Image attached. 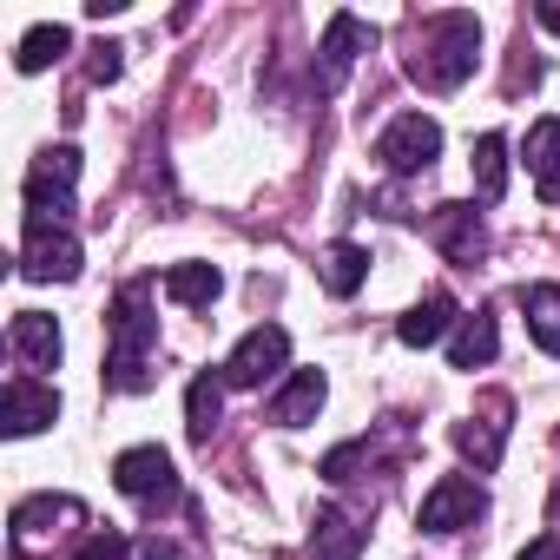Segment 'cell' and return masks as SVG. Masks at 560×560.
Listing matches in <instances>:
<instances>
[{"instance_id": "1", "label": "cell", "mask_w": 560, "mask_h": 560, "mask_svg": "<svg viewBox=\"0 0 560 560\" xmlns=\"http://www.w3.org/2000/svg\"><path fill=\"white\" fill-rule=\"evenodd\" d=\"M159 376V317L145 304V284H126L106 311V389L139 396Z\"/></svg>"}, {"instance_id": "2", "label": "cell", "mask_w": 560, "mask_h": 560, "mask_svg": "<svg viewBox=\"0 0 560 560\" xmlns=\"http://www.w3.org/2000/svg\"><path fill=\"white\" fill-rule=\"evenodd\" d=\"M481 60V21L475 14H429L416 27V54H409V80L429 93H455Z\"/></svg>"}, {"instance_id": "3", "label": "cell", "mask_w": 560, "mask_h": 560, "mask_svg": "<svg viewBox=\"0 0 560 560\" xmlns=\"http://www.w3.org/2000/svg\"><path fill=\"white\" fill-rule=\"evenodd\" d=\"M21 277H34V284H73L80 277V237L67 224H54V218H27Z\"/></svg>"}, {"instance_id": "4", "label": "cell", "mask_w": 560, "mask_h": 560, "mask_svg": "<svg viewBox=\"0 0 560 560\" xmlns=\"http://www.w3.org/2000/svg\"><path fill=\"white\" fill-rule=\"evenodd\" d=\"M376 159H383V172L416 178V172H429V165L442 159V126H435L429 113H402V119H389V126H383Z\"/></svg>"}, {"instance_id": "5", "label": "cell", "mask_w": 560, "mask_h": 560, "mask_svg": "<svg viewBox=\"0 0 560 560\" xmlns=\"http://www.w3.org/2000/svg\"><path fill=\"white\" fill-rule=\"evenodd\" d=\"M113 481H119V494L139 501V508H172V501H178V468H172V455H165L159 442L126 448V455L113 462Z\"/></svg>"}, {"instance_id": "6", "label": "cell", "mask_w": 560, "mask_h": 560, "mask_svg": "<svg viewBox=\"0 0 560 560\" xmlns=\"http://www.w3.org/2000/svg\"><path fill=\"white\" fill-rule=\"evenodd\" d=\"M291 363V337L284 330H277V324H257V330H244L237 337V350L224 357V389H264L277 370H284Z\"/></svg>"}, {"instance_id": "7", "label": "cell", "mask_w": 560, "mask_h": 560, "mask_svg": "<svg viewBox=\"0 0 560 560\" xmlns=\"http://www.w3.org/2000/svg\"><path fill=\"white\" fill-rule=\"evenodd\" d=\"M488 514V494H481V481L475 475H442L429 494H422V534H468L475 521Z\"/></svg>"}, {"instance_id": "8", "label": "cell", "mask_w": 560, "mask_h": 560, "mask_svg": "<svg viewBox=\"0 0 560 560\" xmlns=\"http://www.w3.org/2000/svg\"><path fill=\"white\" fill-rule=\"evenodd\" d=\"M80 521H86V508H80L73 494H34V501L14 508V553L34 560L47 540H67Z\"/></svg>"}, {"instance_id": "9", "label": "cell", "mask_w": 560, "mask_h": 560, "mask_svg": "<svg viewBox=\"0 0 560 560\" xmlns=\"http://www.w3.org/2000/svg\"><path fill=\"white\" fill-rule=\"evenodd\" d=\"M73 185H80V152L73 145L40 152L34 172H27V218H54L60 224L73 211Z\"/></svg>"}, {"instance_id": "10", "label": "cell", "mask_w": 560, "mask_h": 560, "mask_svg": "<svg viewBox=\"0 0 560 560\" xmlns=\"http://www.w3.org/2000/svg\"><path fill=\"white\" fill-rule=\"evenodd\" d=\"M370 40H376V27H363L357 14H330V27H324V47H317V67H311L317 93H337V86L350 80L357 54H370Z\"/></svg>"}, {"instance_id": "11", "label": "cell", "mask_w": 560, "mask_h": 560, "mask_svg": "<svg viewBox=\"0 0 560 560\" xmlns=\"http://www.w3.org/2000/svg\"><path fill=\"white\" fill-rule=\"evenodd\" d=\"M54 422H60V396H54L47 383L14 376L8 389H0V429H8L14 442H21V435H40V429H54Z\"/></svg>"}, {"instance_id": "12", "label": "cell", "mask_w": 560, "mask_h": 560, "mask_svg": "<svg viewBox=\"0 0 560 560\" xmlns=\"http://www.w3.org/2000/svg\"><path fill=\"white\" fill-rule=\"evenodd\" d=\"M429 237L448 250V264H475L488 250V231H481V211L475 205H435L429 211Z\"/></svg>"}, {"instance_id": "13", "label": "cell", "mask_w": 560, "mask_h": 560, "mask_svg": "<svg viewBox=\"0 0 560 560\" xmlns=\"http://www.w3.org/2000/svg\"><path fill=\"white\" fill-rule=\"evenodd\" d=\"M324 396H330L324 370H291V383L270 396V422H277V429H311V422L324 416Z\"/></svg>"}, {"instance_id": "14", "label": "cell", "mask_w": 560, "mask_h": 560, "mask_svg": "<svg viewBox=\"0 0 560 560\" xmlns=\"http://www.w3.org/2000/svg\"><path fill=\"white\" fill-rule=\"evenodd\" d=\"M455 324H462V304H455L448 291H429L422 304H409V311L396 317V337H402L409 350H429V343H442Z\"/></svg>"}, {"instance_id": "15", "label": "cell", "mask_w": 560, "mask_h": 560, "mask_svg": "<svg viewBox=\"0 0 560 560\" xmlns=\"http://www.w3.org/2000/svg\"><path fill=\"white\" fill-rule=\"evenodd\" d=\"M501 357V324H494V311H468L462 324H455V337H448V370H488Z\"/></svg>"}, {"instance_id": "16", "label": "cell", "mask_w": 560, "mask_h": 560, "mask_svg": "<svg viewBox=\"0 0 560 560\" xmlns=\"http://www.w3.org/2000/svg\"><path fill=\"white\" fill-rule=\"evenodd\" d=\"M501 416H508V402L494 396L481 422H475V416H468V422H455V448H462L481 475H488V468H501V448H508V422H501Z\"/></svg>"}, {"instance_id": "17", "label": "cell", "mask_w": 560, "mask_h": 560, "mask_svg": "<svg viewBox=\"0 0 560 560\" xmlns=\"http://www.w3.org/2000/svg\"><path fill=\"white\" fill-rule=\"evenodd\" d=\"M14 357H21L27 370H60V357H67L60 324H54L47 311H21V317H14Z\"/></svg>"}, {"instance_id": "18", "label": "cell", "mask_w": 560, "mask_h": 560, "mask_svg": "<svg viewBox=\"0 0 560 560\" xmlns=\"http://www.w3.org/2000/svg\"><path fill=\"white\" fill-rule=\"evenodd\" d=\"M521 159H527V172H534L540 198H547V205H560V119H553V113L527 126V145H521Z\"/></svg>"}, {"instance_id": "19", "label": "cell", "mask_w": 560, "mask_h": 560, "mask_svg": "<svg viewBox=\"0 0 560 560\" xmlns=\"http://www.w3.org/2000/svg\"><path fill=\"white\" fill-rule=\"evenodd\" d=\"M218 422H224V376L198 370V376H191V389H185V435H191L198 448H211Z\"/></svg>"}, {"instance_id": "20", "label": "cell", "mask_w": 560, "mask_h": 560, "mask_svg": "<svg viewBox=\"0 0 560 560\" xmlns=\"http://www.w3.org/2000/svg\"><path fill=\"white\" fill-rule=\"evenodd\" d=\"M363 553V521L343 508H317L311 521V560H357Z\"/></svg>"}, {"instance_id": "21", "label": "cell", "mask_w": 560, "mask_h": 560, "mask_svg": "<svg viewBox=\"0 0 560 560\" xmlns=\"http://www.w3.org/2000/svg\"><path fill=\"white\" fill-rule=\"evenodd\" d=\"M218 291H224L218 264H172V270H165V298H172V304H185V311H211V304H218Z\"/></svg>"}, {"instance_id": "22", "label": "cell", "mask_w": 560, "mask_h": 560, "mask_svg": "<svg viewBox=\"0 0 560 560\" xmlns=\"http://www.w3.org/2000/svg\"><path fill=\"white\" fill-rule=\"evenodd\" d=\"M363 277H370V250L350 244V237H337V244L324 250V291H330V298H357Z\"/></svg>"}, {"instance_id": "23", "label": "cell", "mask_w": 560, "mask_h": 560, "mask_svg": "<svg viewBox=\"0 0 560 560\" xmlns=\"http://www.w3.org/2000/svg\"><path fill=\"white\" fill-rule=\"evenodd\" d=\"M468 172H475V198L494 205V198L508 191V139H501V132H481L475 152H468Z\"/></svg>"}, {"instance_id": "24", "label": "cell", "mask_w": 560, "mask_h": 560, "mask_svg": "<svg viewBox=\"0 0 560 560\" xmlns=\"http://www.w3.org/2000/svg\"><path fill=\"white\" fill-rule=\"evenodd\" d=\"M521 311H527V330H534L540 357H560V284H527Z\"/></svg>"}, {"instance_id": "25", "label": "cell", "mask_w": 560, "mask_h": 560, "mask_svg": "<svg viewBox=\"0 0 560 560\" xmlns=\"http://www.w3.org/2000/svg\"><path fill=\"white\" fill-rule=\"evenodd\" d=\"M67 47H73V34H67L60 21H40V27H27V34H21V47H14V67H21V73H47V67H54Z\"/></svg>"}, {"instance_id": "26", "label": "cell", "mask_w": 560, "mask_h": 560, "mask_svg": "<svg viewBox=\"0 0 560 560\" xmlns=\"http://www.w3.org/2000/svg\"><path fill=\"white\" fill-rule=\"evenodd\" d=\"M363 455H370V435L330 448V455H324V481H357V462H363Z\"/></svg>"}, {"instance_id": "27", "label": "cell", "mask_w": 560, "mask_h": 560, "mask_svg": "<svg viewBox=\"0 0 560 560\" xmlns=\"http://www.w3.org/2000/svg\"><path fill=\"white\" fill-rule=\"evenodd\" d=\"M73 560H132V540L100 527V534H86V540H80V553H73Z\"/></svg>"}, {"instance_id": "28", "label": "cell", "mask_w": 560, "mask_h": 560, "mask_svg": "<svg viewBox=\"0 0 560 560\" xmlns=\"http://www.w3.org/2000/svg\"><path fill=\"white\" fill-rule=\"evenodd\" d=\"M119 73H126V47L100 40V47H93V67H86V80H93V86H113Z\"/></svg>"}, {"instance_id": "29", "label": "cell", "mask_w": 560, "mask_h": 560, "mask_svg": "<svg viewBox=\"0 0 560 560\" xmlns=\"http://www.w3.org/2000/svg\"><path fill=\"white\" fill-rule=\"evenodd\" d=\"M132 560H172V540L145 534V540H132Z\"/></svg>"}, {"instance_id": "30", "label": "cell", "mask_w": 560, "mask_h": 560, "mask_svg": "<svg viewBox=\"0 0 560 560\" xmlns=\"http://www.w3.org/2000/svg\"><path fill=\"white\" fill-rule=\"evenodd\" d=\"M514 560H560V540H553V534H540V540H527Z\"/></svg>"}, {"instance_id": "31", "label": "cell", "mask_w": 560, "mask_h": 560, "mask_svg": "<svg viewBox=\"0 0 560 560\" xmlns=\"http://www.w3.org/2000/svg\"><path fill=\"white\" fill-rule=\"evenodd\" d=\"M534 21H540L547 34H560V0H540V8H534Z\"/></svg>"}]
</instances>
